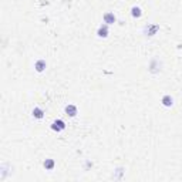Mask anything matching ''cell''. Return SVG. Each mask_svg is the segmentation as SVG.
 Returning a JSON list of instances; mask_svg holds the SVG:
<instances>
[{"label":"cell","mask_w":182,"mask_h":182,"mask_svg":"<svg viewBox=\"0 0 182 182\" xmlns=\"http://www.w3.org/2000/svg\"><path fill=\"white\" fill-rule=\"evenodd\" d=\"M31 114H33L34 118H37V120H41V118L44 117V111L41 110L40 107H34L33 111H31Z\"/></svg>","instance_id":"cell-8"},{"label":"cell","mask_w":182,"mask_h":182,"mask_svg":"<svg viewBox=\"0 0 182 182\" xmlns=\"http://www.w3.org/2000/svg\"><path fill=\"white\" fill-rule=\"evenodd\" d=\"M46 67H47V63H46V60H43V58H39V60L34 63V68H36L37 73H43V71L46 70Z\"/></svg>","instance_id":"cell-5"},{"label":"cell","mask_w":182,"mask_h":182,"mask_svg":"<svg viewBox=\"0 0 182 182\" xmlns=\"http://www.w3.org/2000/svg\"><path fill=\"white\" fill-rule=\"evenodd\" d=\"M131 16L134 17V19H139V17L142 16V10H141V7L138 6H134L131 9Z\"/></svg>","instance_id":"cell-9"},{"label":"cell","mask_w":182,"mask_h":182,"mask_svg":"<svg viewBox=\"0 0 182 182\" xmlns=\"http://www.w3.org/2000/svg\"><path fill=\"white\" fill-rule=\"evenodd\" d=\"M108 34H110V31H108V24H101V26L98 27V30H97V36L100 39H107L108 37Z\"/></svg>","instance_id":"cell-2"},{"label":"cell","mask_w":182,"mask_h":182,"mask_svg":"<svg viewBox=\"0 0 182 182\" xmlns=\"http://www.w3.org/2000/svg\"><path fill=\"white\" fill-rule=\"evenodd\" d=\"M43 165H44V168L47 169V171H51V169L54 168V165H56V162H54V159L48 158V159H46V161L43 162Z\"/></svg>","instance_id":"cell-10"},{"label":"cell","mask_w":182,"mask_h":182,"mask_svg":"<svg viewBox=\"0 0 182 182\" xmlns=\"http://www.w3.org/2000/svg\"><path fill=\"white\" fill-rule=\"evenodd\" d=\"M64 111H66V114L68 115V117H75V115L78 114V108L75 107L74 104H68V105H66V108H64Z\"/></svg>","instance_id":"cell-4"},{"label":"cell","mask_w":182,"mask_h":182,"mask_svg":"<svg viewBox=\"0 0 182 182\" xmlns=\"http://www.w3.org/2000/svg\"><path fill=\"white\" fill-rule=\"evenodd\" d=\"M102 20H104L105 24H114L115 21H117V17H115L114 13H111V11H107V13H104V16H102Z\"/></svg>","instance_id":"cell-3"},{"label":"cell","mask_w":182,"mask_h":182,"mask_svg":"<svg viewBox=\"0 0 182 182\" xmlns=\"http://www.w3.org/2000/svg\"><path fill=\"white\" fill-rule=\"evenodd\" d=\"M51 130H53V131H57V132L64 131L66 122L63 121V120H56V121H53V124H51Z\"/></svg>","instance_id":"cell-1"},{"label":"cell","mask_w":182,"mask_h":182,"mask_svg":"<svg viewBox=\"0 0 182 182\" xmlns=\"http://www.w3.org/2000/svg\"><path fill=\"white\" fill-rule=\"evenodd\" d=\"M145 30H147V33H148L147 36H154V34L159 30V26L158 24H148V26L145 27Z\"/></svg>","instance_id":"cell-7"},{"label":"cell","mask_w":182,"mask_h":182,"mask_svg":"<svg viewBox=\"0 0 182 182\" xmlns=\"http://www.w3.org/2000/svg\"><path fill=\"white\" fill-rule=\"evenodd\" d=\"M161 102H162V105H164V107H168L169 108V107H172V105H174V98H172L169 94H166V95H164V97H162Z\"/></svg>","instance_id":"cell-6"}]
</instances>
